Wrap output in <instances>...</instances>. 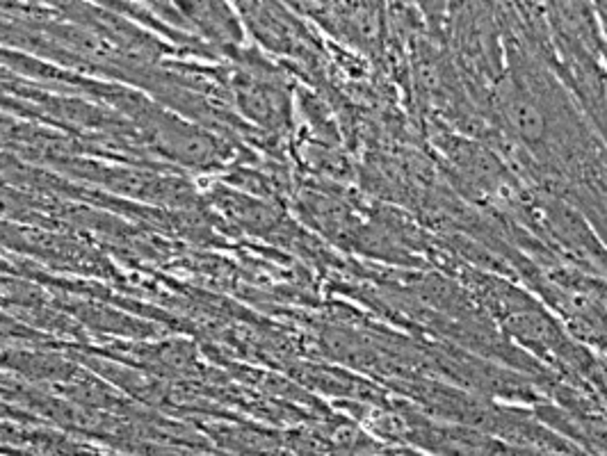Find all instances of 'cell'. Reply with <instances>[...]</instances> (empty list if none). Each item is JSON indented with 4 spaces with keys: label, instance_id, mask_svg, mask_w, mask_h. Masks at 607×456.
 Here are the masks:
<instances>
[{
    "label": "cell",
    "instance_id": "6da1fadb",
    "mask_svg": "<svg viewBox=\"0 0 607 456\" xmlns=\"http://www.w3.org/2000/svg\"><path fill=\"white\" fill-rule=\"evenodd\" d=\"M511 117H514V124L519 128V133L523 135L528 142H537L543 135V117L537 110L532 101L528 98H514L511 101Z\"/></svg>",
    "mask_w": 607,
    "mask_h": 456
}]
</instances>
